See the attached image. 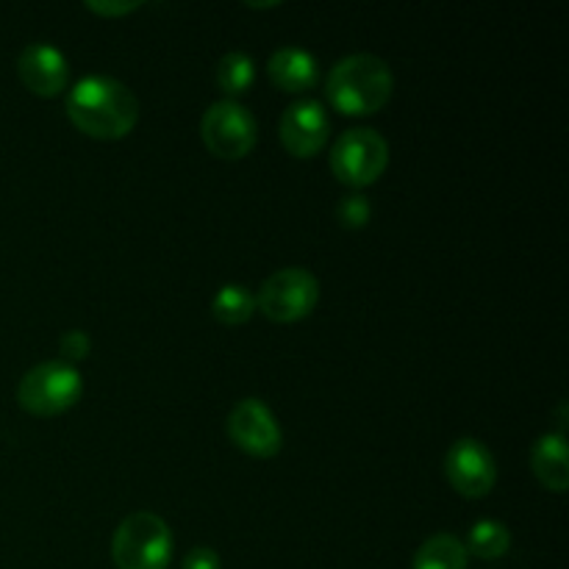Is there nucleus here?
Masks as SVG:
<instances>
[{"mask_svg": "<svg viewBox=\"0 0 569 569\" xmlns=\"http://www.w3.org/2000/svg\"><path fill=\"white\" fill-rule=\"evenodd\" d=\"M67 117L87 137L100 142L126 139L139 122V100L122 81L87 76L67 92Z\"/></svg>", "mask_w": 569, "mask_h": 569, "instance_id": "nucleus-1", "label": "nucleus"}, {"mask_svg": "<svg viewBox=\"0 0 569 569\" xmlns=\"http://www.w3.org/2000/svg\"><path fill=\"white\" fill-rule=\"evenodd\" d=\"M395 78L383 59L372 53H353L339 59L326 78V98L339 114L370 117L392 100Z\"/></svg>", "mask_w": 569, "mask_h": 569, "instance_id": "nucleus-2", "label": "nucleus"}, {"mask_svg": "<svg viewBox=\"0 0 569 569\" xmlns=\"http://www.w3.org/2000/svg\"><path fill=\"white\" fill-rule=\"evenodd\" d=\"M117 569H167L172 559V531L153 511H133L111 537Z\"/></svg>", "mask_w": 569, "mask_h": 569, "instance_id": "nucleus-3", "label": "nucleus"}, {"mask_svg": "<svg viewBox=\"0 0 569 569\" xmlns=\"http://www.w3.org/2000/svg\"><path fill=\"white\" fill-rule=\"evenodd\" d=\"M83 378L76 365L67 361H42L20 378L17 403L33 417H59L81 400Z\"/></svg>", "mask_w": 569, "mask_h": 569, "instance_id": "nucleus-4", "label": "nucleus"}, {"mask_svg": "<svg viewBox=\"0 0 569 569\" xmlns=\"http://www.w3.org/2000/svg\"><path fill=\"white\" fill-rule=\"evenodd\" d=\"M320 303V281L303 267H283L272 272L259 289L256 309L272 322H300Z\"/></svg>", "mask_w": 569, "mask_h": 569, "instance_id": "nucleus-5", "label": "nucleus"}, {"mask_svg": "<svg viewBox=\"0 0 569 569\" xmlns=\"http://www.w3.org/2000/svg\"><path fill=\"white\" fill-rule=\"evenodd\" d=\"M389 167V144L372 128H353L331 148V170L350 189L372 187Z\"/></svg>", "mask_w": 569, "mask_h": 569, "instance_id": "nucleus-6", "label": "nucleus"}, {"mask_svg": "<svg viewBox=\"0 0 569 569\" xmlns=\"http://www.w3.org/2000/svg\"><path fill=\"white\" fill-rule=\"evenodd\" d=\"M200 137H203L211 156L239 161L256 148L259 126L239 100H217L206 109L203 120H200Z\"/></svg>", "mask_w": 569, "mask_h": 569, "instance_id": "nucleus-7", "label": "nucleus"}, {"mask_svg": "<svg viewBox=\"0 0 569 569\" xmlns=\"http://www.w3.org/2000/svg\"><path fill=\"white\" fill-rule=\"evenodd\" d=\"M228 437L253 459H272L283 448L281 426L270 406L259 398H244L233 406L228 415Z\"/></svg>", "mask_w": 569, "mask_h": 569, "instance_id": "nucleus-8", "label": "nucleus"}, {"mask_svg": "<svg viewBox=\"0 0 569 569\" xmlns=\"http://www.w3.org/2000/svg\"><path fill=\"white\" fill-rule=\"evenodd\" d=\"M445 476L450 487L467 500H481L498 483V465L489 448L478 439H459L448 450L445 459Z\"/></svg>", "mask_w": 569, "mask_h": 569, "instance_id": "nucleus-9", "label": "nucleus"}, {"mask_svg": "<svg viewBox=\"0 0 569 569\" xmlns=\"http://www.w3.org/2000/svg\"><path fill=\"white\" fill-rule=\"evenodd\" d=\"M328 131H331V122H328L326 106L309 98L289 106L278 122L283 150L295 159H315L326 148Z\"/></svg>", "mask_w": 569, "mask_h": 569, "instance_id": "nucleus-10", "label": "nucleus"}, {"mask_svg": "<svg viewBox=\"0 0 569 569\" xmlns=\"http://www.w3.org/2000/svg\"><path fill=\"white\" fill-rule=\"evenodd\" d=\"M17 76L22 87L37 98H59L70 81L64 53L48 42H33L17 59Z\"/></svg>", "mask_w": 569, "mask_h": 569, "instance_id": "nucleus-11", "label": "nucleus"}, {"mask_svg": "<svg viewBox=\"0 0 569 569\" xmlns=\"http://www.w3.org/2000/svg\"><path fill=\"white\" fill-rule=\"evenodd\" d=\"M267 76L272 87L289 94H303L317 87L320 81V67L317 59L303 48H281L267 61Z\"/></svg>", "mask_w": 569, "mask_h": 569, "instance_id": "nucleus-12", "label": "nucleus"}, {"mask_svg": "<svg viewBox=\"0 0 569 569\" xmlns=\"http://www.w3.org/2000/svg\"><path fill=\"white\" fill-rule=\"evenodd\" d=\"M531 470L545 489L561 495L569 489V453L565 433H545L531 448Z\"/></svg>", "mask_w": 569, "mask_h": 569, "instance_id": "nucleus-13", "label": "nucleus"}, {"mask_svg": "<svg viewBox=\"0 0 569 569\" xmlns=\"http://www.w3.org/2000/svg\"><path fill=\"white\" fill-rule=\"evenodd\" d=\"M470 553L453 533H437L426 539L411 559V569H467Z\"/></svg>", "mask_w": 569, "mask_h": 569, "instance_id": "nucleus-14", "label": "nucleus"}, {"mask_svg": "<svg viewBox=\"0 0 569 569\" xmlns=\"http://www.w3.org/2000/svg\"><path fill=\"white\" fill-rule=\"evenodd\" d=\"M214 78L220 92L228 94L226 100L242 98V94L250 92V87H253L256 81L253 59H250L248 53H242V50H231V53H226L217 61Z\"/></svg>", "mask_w": 569, "mask_h": 569, "instance_id": "nucleus-15", "label": "nucleus"}, {"mask_svg": "<svg viewBox=\"0 0 569 569\" xmlns=\"http://www.w3.org/2000/svg\"><path fill=\"white\" fill-rule=\"evenodd\" d=\"M256 311V295L242 283H226L211 298V315L222 326H244Z\"/></svg>", "mask_w": 569, "mask_h": 569, "instance_id": "nucleus-16", "label": "nucleus"}, {"mask_svg": "<svg viewBox=\"0 0 569 569\" xmlns=\"http://www.w3.org/2000/svg\"><path fill=\"white\" fill-rule=\"evenodd\" d=\"M467 553L478 556V559H503L511 548V533L503 522L498 520H481L470 528V537H467Z\"/></svg>", "mask_w": 569, "mask_h": 569, "instance_id": "nucleus-17", "label": "nucleus"}, {"mask_svg": "<svg viewBox=\"0 0 569 569\" xmlns=\"http://www.w3.org/2000/svg\"><path fill=\"white\" fill-rule=\"evenodd\" d=\"M337 217L339 222H342V228H348V231H359V228H365L372 217L370 200H367L365 194H348V198L339 200Z\"/></svg>", "mask_w": 569, "mask_h": 569, "instance_id": "nucleus-18", "label": "nucleus"}, {"mask_svg": "<svg viewBox=\"0 0 569 569\" xmlns=\"http://www.w3.org/2000/svg\"><path fill=\"white\" fill-rule=\"evenodd\" d=\"M61 353H64L67 365H72V361H83L89 359V353H92V339H89L87 331H67L64 337H61L59 342Z\"/></svg>", "mask_w": 569, "mask_h": 569, "instance_id": "nucleus-19", "label": "nucleus"}, {"mask_svg": "<svg viewBox=\"0 0 569 569\" xmlns=\"http://www.w3.org/2000/svg\"><path fill=\"white\" fill-rule=\"evenodd\" d=\"M183 569H220V556L211 548H194L183 559Z\"/></svg>", "mask_w": 569, "mask_h": 569, "instance_id": "nucleus-20", "label": "nucleus"}, {"mask_svg": "<svg viewBox=\"0 0 569 569\" xmlns=\"http://www.w3.org/2000/svg\"><path fill=\"white\" fill-rule=\"evenodd\" d=\"M87 9L98 17H109V20H114V17L133 14L137 9H142V3H106L103 0V3H87Z\"/></svg>", "mask_w": 569, "mask_h": 569, "instance_id": "nucleus-21", "label": "nucleus"}]
</instances>
